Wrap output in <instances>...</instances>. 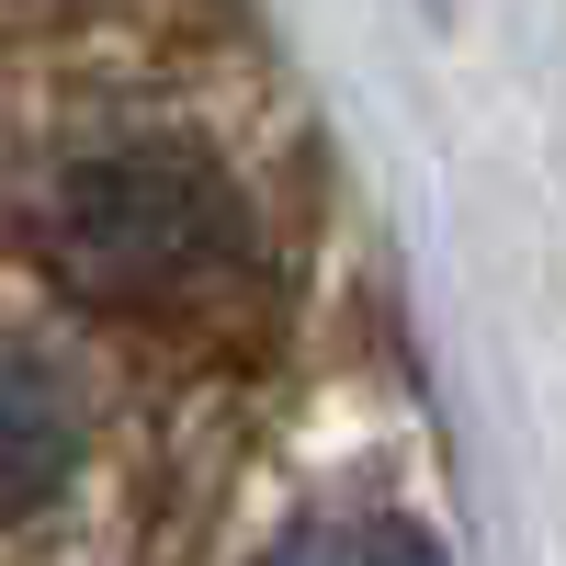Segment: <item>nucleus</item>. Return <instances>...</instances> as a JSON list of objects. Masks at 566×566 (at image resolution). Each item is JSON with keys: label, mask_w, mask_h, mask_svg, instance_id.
Instances as JSON below:
<instances>
[{"label": "nucleus", "mask_w": 566, "mask_h": 566, "mask_svg": "<svg viewBox=\"0 0 566 566\" xmlns=\"http://www.w3.org/2000/svg\"><path fill=\"white\" fill-rule=\"evenodd\" d=\"M34 261L103 317H205L250 272V193L193 136H114L45 181Z\"/></svg>", "instance_id": "obj_1"}, {"label": "nucleus", "mask_w": 566, "mask_h": 566, "mask_svg": "<svg viewBox=\"0 0 566 566\" xmlns=\"http://www.w3.org/2000/svg\"><path fill=\"white\" fill-rule=\"evenodd\" d=\"M80 464V408L57 386V363L0 352V510H45Z\"/></svg>", "instance_id": "obj_2"}, {"label": "nucleus", "mask_w": 566, "mask_h": 566, "mask_svg": "<svg viewBox=\"0 0 566 566\" xmlns=\"http://www.w3.org/2000/svg\"><path fill=\"white\" fill-rule=\"evenodd\" d=\"M261 566H442V544L397 522V510H317V522H295Z\"/></svg>", "instance_id": "obj_3"}]
</instances>
